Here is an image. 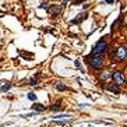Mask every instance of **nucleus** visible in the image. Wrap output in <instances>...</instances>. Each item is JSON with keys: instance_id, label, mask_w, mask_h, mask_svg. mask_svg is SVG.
Masks as SVG:
<instances>
[{"instance_id": "f257e3e1", "label": "nucleus", "mask_w": 127, "mask_h": 127, "mask_svg": "<svg viewBox=\"0 0 127 127\" xmlns=\"http://www.w3.org/2000/svg\"><path fill=\"white\" fill-rule=\"evenodd\" d=\"M88 64H89L94 70H101L102 67H103V59H102V55L89 56L88 57Z\"/></svg>"}, {"instance_id": "f03ea898", "label": "nucleus", "mask_w": 127, "mask_h": 127, "mask_svg": "<svg viewBox=\"0 0 127 127\" xmlns=\"http://www.w3.org/2000/svg\"><path fill=\"white\" fill-rule=\"evenodd\" d=\"M112 57H113L114 60H117V61H124L127 59V48L124 46V45L117 46L116 50L112 53Z\"/></svg>"}, {"instance_id": "7ed1b4c3", "label": "nucleus", "mask_w": 127, "mask_h": 127, "mask_svg": "<svg viewBox=\"0 0 127 127\" xmlns=\"http://www.w3.org/2000/svg\"><path fill=\"white\" fill-rule=\"evenodd\" d=\"M106 49H108V42L102 38V39L98 41V43L92 48L91 56H95V55H103V53L106 52Z\"/></svg>"}, {"instance_id": "20e7f679", "label": "nucleus", "mask_w": 127, "mask_h": 127, "mask_svg": "<svg viewBox=\"0 0 127 127\" xmlns=\"http://www.w3.org/2000/svg\"><path fill=\"white\" fill-rule=\"evenodd\" d=\"M113 81L117 84V85H120V87L126 85V78H124V74H123V73H120V71H114V73H113Z\"/></svg>"}, {"instance_id": "39448f33", "label": "nucleus", "mask_w": 127, "mask_h": 127, "mask_svg": "<svg viewBox=\"0 0 127 127\" xmlns=\"http://www.w3.org/2000/svg\"><path fill=\"white\" fill-rule=\"evenodd\" d=\"M99 80L103 83H109L110 80H113V73L110 70H102V73L99 74Z\"/></svg>"}, {"instance_id": "423d86ee", "label": "nucleus", "mask_w": 127, "mask_h": 127, "mask_svg": "<svg viewBox=\"0 0 127 127\" xmlns=\"http://www.w3.org/2000/svg\"><path fill=\"white\" fill-rule=\"evenodd\" d=\"M48 13L50 14L52 17H57V15L61 13V7L60 6H57V4H52V6H49L48 7Z\"/></svg>"}, {"instance_id": "0eeeda50", "label": "nucleus", "mask_w": 127, "mask_h": 127, "mask_svg": "<svg viewBox=\"0 0 127 127\" xmlns=\"http://www.w3.org/2000/svg\"><path fill=\"white\" fill-rule=\"evenodd\" d=\"M120 85H117L116 83H109V84H105L103 85V88H105L106 91H109V92H113V94H119L120 92Z\"/></svg>"}, {"instance_id": "6e6552de", "label": "nucleus", "mask_w": 127, "mask_h": 127, "mask_svg": "<svg viewBox=\"0 0 127 127\" xmlns=\"http://www.w3.org/2000/svg\"><path fill=\"white\" fill-rule=\"evenodd\" d=\"M88 17V14H85V13H81L78 15V17L77 18H74V20H71V24H73V25H78L80 22H83L84 20H85V18Z\"/></svg>"}, {"instance_id": "1a4fd4ad", "label": "nucleus", "mask_w": 127, "mask_h": 127, "mask_svg": "<svg viewBox=\"0 0 127 127\" xmlns=\"http://www.w3.org/2000/svg\"><path fill=\"white\" fill-rule=\"evenodd\" d=\"M32 110H34L35 113H42L45 110V106L42 105V103H34V105H32Z\"/></svg>"}, {"instance_id": "9d476101", "label": "nucleus", "mask_w": 127, "mask_h": 127, "mask_svg": "<svg viewBox=\"0 0 127 127\" xmlns=\"http://www.w3.org/2000/svg\"><path fill=\"white\" fill-rule=\"evenodd\" d=\"M55 88H56L57 91H61V92H64V91L69 89L67 85H66V84H63V83H56V84H55Z\"/></svg>"}, {"instance_id": "9b49d317", "label": "nucleus", "mask_w": 127, "mask_h": 127, "mask_svg": "<svg viewBox=\"0 0 127 127\" xmlns=\"http://www.w3.org/2000/svg\"><path fill=\"white\" fill-rule=\"evenodd\" d=\"M39 75H41V73H38V74H36L35 77H34V78H29V80H28V83H27V84H28V85H36V84H38L36 78H38Z\"/></svg>"}, {"instance_id": "f8f14e48", "label": "nucleus", "mask_w": 127, "mask_h": 127, "mask_svg": "<svg viewBox=\"0 0 127 127\" xmlns=\"http://www.w3.org/2000/svg\"><path fill=\"white\" fill-rule=\"evenodd\" d=\"M60 109H61V101L56 102L55 105H52V106H50V110H60Z\"/></svg>"}, {"instance_id": "ddd939ff", "label": "nucleus", "mask_w": 127, "mask_h": 127, "mask_svg": "<svg viewBox=\"0 0 127 127\" xmlns=\"http://www.w3.org/2000/svg\"><path fill=\"white\" fill-rule=\"evenodd\" d=\"M11 88V84H6V85H3V87L0 88V92H7Z\"/></svg>"}, {"instance_id": "4468645a", "label": "nucleus", "mask_w": 127, "mask_h": 127, "mask_svg": "<svg viewBox=\"0 0 127 127\" xmlns=\"http://www.w3.org/2000/svg\"><path fill=\"white\" fill-rule=\"evenodd\" d=\"M28 99H29V101H36V95L34 92H29V94H28Z\"/></svg>"}, {"instance_id": "2eb2a0df", "label": "nucleus", "mask_w": 127, "mask_h": 127, "mask_svg": "<svg viewBox=\"0 0 127 127\" xmlns=\"http://www.w3.org/2000/svg\"><path fill=\"white\" fill-rule=\"evenodd\" d=\"M61 117H70V114H59V116H56L55 119H61Z\"/></svg>"}, {"instance_id": "dca6fc26", "label": "nucleus", "mask_w": 127, "mask_h": 127, "mask_svg": "<svg viewBox=\"0 0 127 127\" xmlns=\"http://www.w3.org/2000/svg\"><path fill=\"white\" fill-rule=\"evenodd\" d=\"M103 3H105V4H113V0H105Z\"/></svg>"}, {"instance_id": "f3484780", "label": "nucleus", "mask_w": 127, "mask_h": 127, "mask_svg": "<svg viewBox=\"0 0 127 127\" xmlns=\"http://www.w3.org/2000/svg\"><path fill=\"white\" fill-rule=\"evenodd\" d=\"M41 7H43V9H48V4H46V3H45V1H43V3L41 4Z\"/></svg>"}, {"instance_id": "a211bd4d", "label": "nucleus", "mask_w": 127, "mask_h": 127, "mask_svg": "<svg viewBox=\"0 0 127 127\" xmlns=\"http://www.w3.org/2000/svg\"><path fill=\"white\" fill-rule=\"evenodd\" d=\"M75 67H77V69H80V67H81V64H80V61H75Z\"/></svg>"}, {"instance_id": "6ab92c4d", "label": "nucleus", "mask_w": 127, "mask_h": 127, "mask_svg": "<svg viewBox=\"0 0 127 127\" xmlns=\"http://www.w3.org/2000/svg\"><path fill=\"white\" fill-rule=\"evenodd\" d=\"M67 1H70V0H63V4H66Z\"/></svg>"}]
</instances>
